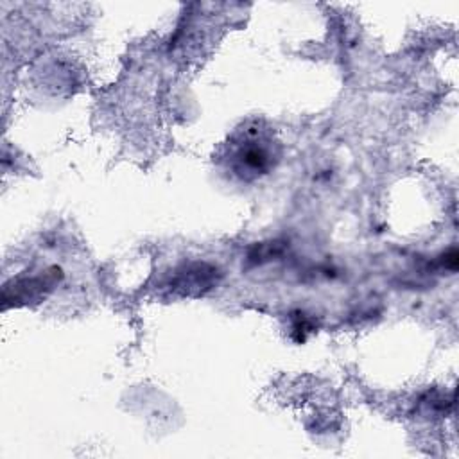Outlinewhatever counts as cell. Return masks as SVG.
<instances>
[{"mask_svg": "<svg viewBox=\"0 0 459 459\" xmlns=\"http://www.w3.org/2000/svg\"><path fill=\"white\" fill-rule=\"evenodd\" d=\"M231 147V169L246 179L265 174L274 165L276 154L273 149V142L267 140L258 127L244 129L238 142Z\"/></svg>", "mask_w": 459, "mask_h": 459, "instance_id": "1", "label": "cell"}]
</instances>
